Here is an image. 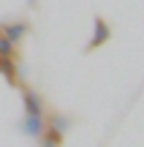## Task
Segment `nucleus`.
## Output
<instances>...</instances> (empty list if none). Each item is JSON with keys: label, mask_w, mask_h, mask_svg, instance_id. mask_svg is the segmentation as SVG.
<instances>
[{"label": "nucleus", "mask_w": 144, "mask_h": 147, "mask_svg": "<svg viewBox=\"0 0 144 147\" xmlns=\"http://www.w3.org/2000/svg\"><path fill=\"white\" fill-rule=\"evenodd\" d=\"M22 106H25V115L27 117H46V106H44V98L35 93L33 87L22 84Z\"/></svg>", "instance_id": "f257e3e1"}, {"label": "nucleus", "mask_w": 144, "mask_h": 147, "mask_svg": "<svg viewBox=\"0 0 144 147\" xmlns=\"http://www.w3.org/2000/svg\"><path fill=\"white\" fill-rule=\"evenodd\" d=\"M27 30H30V25H27V22H3V36L8 38L11 44H16V47H19L22 41H25V36H27Z\"/></svg>", "instance_id": "f03ea898"}, {"label": "nucleus", "mask_w": 144, "mask_h": 147, "mask_svg": "<svg viewBox=\"0 0 144 147\" xmlns=\"http://www.w3.org/2000/svg\"><path fill=\"white\" fill-rule=\"evenodd\" d=\"M19 128H22V134L25 136H30V139H41V134H44V128H46V117H22V123H19Z\"/></svg>", "instance_id": "7ed1b4c3"}, {"label": "nucleus", "mask_w": 144, "mask_h": 147, "mask_svg": "<svg viewBox=\"0 0 144 147\" xmlns=\"http://www.w3.org/2000/svg\"><path fill=\"white\" fill-rule=\"evenodd\" d=\"M0 74H3V79L8 84H19V65H16V60L14 57H3L0 55Z\"/></svg>", "instance_id": "20e7f679"}, {"label": "nucleus", "mask_w": 144, "mask_h": 147, "mask_svg": "<svg viewBox=\"0 0 144 147\" xmlns=\"http://www.w3.org/2000/svg\"><path fill=\"white\" fill-rule=\"evenodd\" d=\"M109 36H112V30H109V25H106V22L101 19V16H98V19H95V36L90 38V44H87V49H98L101 44H106V41H109Z\"/></svg>", "instance_id": "39448f33"}, {"label": "nucleus", "mask_w": 144, "mask_h": 147, "mask_svg": "<svg viewBox=\"0 0 144 147\" xmlns=\"http://www.w3.org/2000/svg\"><path fill=\"white\" fill-rule=\"evenodd\" d=\"M46 128L63 139V136H65V131L71 128V120H68L65 115H49V117H46Z\"/></svg>", "instance_id": "423d86ee"}, {"label": "nucleus", "mask_w": 144, "mask_h": 147, "mask_svg": "<svg viewBox=\"0 0 144 147\" xmlns=\"http://www.w3.org/2000/svg\"><path fill=\"white\" fill-rule=\"evenodd\" d=\"M60 142H63V139H60L57 134H52L49 128H44V134H41V147H60Z\"/></svg>", "instance_id": "0eeeda50"}, {"label": "nucleus", "mask_w": 144, "mask_h": 147, "mask_svg": "<svg viewBox=\"0 0 144 147\" xmlns=\"http://www.w3.org/2000/svg\"><path fill=\"white\" fill-rule=\"evenodd\" d=\"M0 55L3 57H16V44H11L3 33H0Z\"/></svg>", "instance_id": "6e6552de"}, {"label": "nucleus", "mask_w": 144, "mask_h": 147, "mask_svg": "<svg viewBox=\"0 0 144 147\" xmlns=\"http://www.w3.org/2000/svg\"><path fill=\"white\" fill-rule=\"evenodd\" d=\"M0 30H3V19H0Z\"/></svg>", "instance_id": "1a4fd4ad"}]
</instances>
